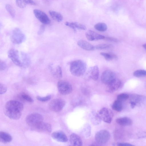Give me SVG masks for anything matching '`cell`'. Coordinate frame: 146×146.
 Segmentation results:
<instances>
[{"label": "cell", "instance_id": "36", "mask_svg": "<svg viewBox=\"0 0 146 146\" xmlns=\"http://www.w3.org/2000/svg\"><path fill=\"white\" fill-rule=\"evenodd\" d=\"M22 98L24 100L29 102L32 103L33 100L32 98L28 94H23L21 95Z\"/></svg>", "mask_w": 146, "mask_h": 146}, {"label": "cell", "instance_id": "21", "mask_svg": "<svg viewBox=\"0 0 146 146\" xmlns=\"http://www.w3.org/2000/svg\"><path fill=\"white\" fill-rule=\"evenodd\" d=\"M116 122L118 124L123 126H130L133 124L132 120L127 117L118 118L116 119Z\"/></svg>", "mask_w": 146, "mask_h": 146}, {"label": "cell", "instance_id": "1", "mask_svg": "<svg viewBox=\"0 0 146 146\" xmlns=\"http://www.w3.org/2000/svg\"><path fill=\"white\" fill-rule=\"evenodd\" d=\"M87 69L86 63L83 61L78 60L72 62L70 70L71 74L76 76H80L85 73Z\"/></svg>", "mask_w": 146, "mask_h": 146}, {"label": "cell", "instance_id": "3", "mask_svg": "<svg viewBox=\"0 0 146 146\" xmlns=\"http://www.w3.org/2000/svg\"><path fill=\"white\" fill-rule=\"evenodd\" d=\"M96 115L100 120L108 123H111L113 117V113L112 111L106 108L100 109Z\"/></svg>", "mask_w": 146, "mask_h": 146}, {"label": "cell", "instance_id": "17", "mask_svg": "<svg viewBox=\"0 0 146 146\" xmlns=\"http://www.w3.org/2000/svg\"><path fill=\"white\" fill-rule=\"evenodd\" d=\"M51 136L54 139L59 142L64 143L68 141L66 135L64 132L61 131L53 132Z\"/></svg>", "mask_w": 146, "mask_h": 146}, {"label": "cell", "instance_id": "34", "mask_svg": "<svg viewBox=\"0 0 146 146\" xmlns=\"http://www.w3.org/2000/svg\"><path fill=\"white\" fill-rule=\"evenodd\" d=\"M51 96L48 95L44 97L37 96L36 97L37 99L39 101L42 102H45L50 100L51 98Z\"/></svg>", "mask_w": 146, "mask_h": 146}, {"label": "cell", "instance_id": "23", "mask_svg": "<svg viewBox=\"0 0 146 146\" xmlns=\"http://www.w3.org/2000/svg\"><path fill=\"white\" fill-rule=\"evenodd\" d=\"M0 141L4 143L10 142L12 140L11 136L7 133L1 131L0 133Z\"/></svg>", "mask_w": 146, "mask_h": 146}, {"label": "cell", "instance_id": "24", "mask_svg": "<svg viewBox=\"0 0 146 146\" xmlns=\"http://www.w3.org/2000/svg\"><path fill=\"white\" fill-rule=\"evenodd\" d=\"M5 114L9 118L14 119H19L21 116L22 113L13 112L5 110Z\"/></svg>", "mask_w": 146, "mask_h": 146}, {"label": "cell", "instance_id": "42", "mask_svg": "<svg viewBox=\"0 0 146 146\" xmlns=\"http://www.w3.org/2000/svg\"><path fill=\"white\" fill-rule=\"evenodd\" d=\"M143 48L146 50V44H144L143 45Z\"/></svg>", "mask_w": 146, "mask_h": 146}, {"label": "cell", "instance_id": "16", "mask_svg": "<svg viewBox=\"0 0 146 146\" xmlns=\"http://www.w3.org/2000/svg\"><path fill=\"white\" fill-rule=\"evenodd\" d=\"M99 74V68L97 65L91 67L88 70L87 73L88 77L94 80H98Z\"/></svg>", "mask_w": 146, "mask_h": 146}, {"label": "cell", "instance_id": "19", "mask_svg": "<svg viewBox=\"0 0 146 146\" xmlns=\"http://www.w3.org/2000/svg\"><path fill=\"white\" fill-rule=\"evenodd\" d=\"M65 24L66 26L73 29L74 31H76V29L85 30L86 29L84 25L76 22H66Z\"/></svg>", "mask_w": 146, "mask_h": 146}, {"label": "cell", "instance_id": "41", "mask_svg": "<svg viewBox=\"0 0 146 146\" xmlns=\"http://www.w3.org/2000/svg\"><path fill=\"white\" fill-rule=\"evenodd\" d=\"M118 146H132L133 145L130 143H117Z\"/></svg>", "mask_w": 146, "mask_h": 146}, {"label": "cell", "instance_id": "4", "mask_svg": "<svg viewBox=\"0 0 146 146\" xmlns=\"http://www.w3.org/2000/svg\"><path fill=\"white\" fill-rule=\"evenodd\" d=\"M43 117L40 114L37 113H33L28 115L26 118L27 124L32 128L43 121Z\"/></svg>", "mask_w": 146, "mask_h": 146}, {"label": "cell", "instance_id": "9", "mask_svg": "<svg viewBox=\"0 0 146 146\" xmlns=\"http://www.w3.org/2000/svg\"><path fill=\"white\" fill-rule=\"evenodd\" d=\"M110 137L109 132L106 129L101 130L98 132L96 134L95 139L97 143L100 144L106 143Z\"/></svg>", "mask_w": 146, "mask_h": 146}, {"label": "cell", "instance_id": "27", "mask_svg": "<svg viewBox=\"0 0 146 146\" xmlns=\"http://www.w3.org/2000/svg\"><path fill=\"white\" fill-rule=\"evenodd\" d=\"M122 102L118 100L115 101L112 105V108L113 110L120 112L123 109V105Z\"/></svg>", "mask_w": 146, "mask_h": 146}, {"label": "cell", "instance_id": "18", "mask_svg": "<svg viewBox=\"0 0 146 146\" xmlns=\"http://www.w3.org/2000/svg\"><path fill=\"white\" fill-rule=\"evenodd\" d=\"M70 143L72 145L80 146L82 145L81 138L75 133H72L70 135Z\"/></svg>", "mask_w": 146, "mask_h": 146}, {"label": "cell", "instance_id": "7", "mask_svg": "<svg viewBox=\"0 0 146 146\" xmlns=\"http://www.w3.org/2000/svg\"><path fill=\"white\" fill-rule=\"evenodd\" d=\"M65 104V101L62 99H54L50 102L48 104V107L52 111L58 112L61 111L63 109Z\"/></svg>", "mask_w": 146, "mask_h": 146}, {"label": "cell", "instance_id": "33", "mask_svg": "<svg viewBox=\"0 0 146 146\" xmlns=\"http://www.w3.org/2000/svg\"><path fill=\"white\" fill-rule=\"evenodd\" d=\"M112 47V46L110 44H101L96 46L95 48L98 50H102L108 49Z\"/></svg>", "mask_w": 146, "mask_h": 146}, {"label": "cell", "instance_id": "14", "mask_svg": "<svg viewBox=\"0 0 146 146\" xmlns=\"http://www.w3.org/2000/svg\"><path fill=\"white\" fill-rule=\"evenodd\" d=\"M121 82L119 79L116 78L107 85L106 90L108 92L112 93L118 90L121 86Z\"/></svg>", "mask_w": 146, "mask_h": 146}, {"label": "cell", "instance_id": "12", "mask_svg": "<svg viewBox=\"0 0 146 146\" xmlns=\"http://www.w3.org/2000/svg\"><path fill=\"white\" fill-rule=\"evenodd\" d=\"M34 14L38 19L44 24H48L51 21L47 15L43 11L39 9H35L33 10Z\"/></svg>", "mask_w": 146, "mask_h": 146}, {"label": "cell", "instance_id": "32", "mask_svg": "<svg viewBox=\"0 0 146 146\" xmlns=\"http://www.w3.org/2000/svg\"><path fill=\"white\" fill-rule=\"evenodd\" d=\"M129 97V96L128 94L123 93L117 95V100L122 102L127 100Z\"/></svg>", "mask_w": 146, "mask_h": 146}, {"label": "cell", "instance_id": "22", "mask_svg": "<svg viewBox=\"0 0 146 146\" xmlns=\"http://www.w3.org/2000/svg\"><path fill=\"white\" fill-rule=\"evenodd\" d=\"M17 7L21 8H24L27 4L35 5L36 3L33 0H16Z\"/></svg>", "mask_w": 146, "mask_h": 146}, {"label": "cell", "instance_id": "5", "mask_svg": "<svg viewBox=\"0 0 146 146\" xmlns=\"http://www.w3.org/2000/svg\"><path fill=\"white\" fill-rule=\"evenodd\" d=\"M129 98L130 106L132 108L146 103V96L144 95L133 94Z\"/></svg>", "mask_w": 146, "mask_h": 146}, {"label": "cell", "instance_id": "31", "mask_svg": "<svg viewBox=\"0 0 146 146\" xmlns=\"http://www.w3.org/2000/svg\"><path fill=\"white\" fill-rule=\"evenodd\" d=\"M5 8L11 16L14 18L15 16V12L13 7L9 4H7L5 5Z\"/></svg>", "mask_w": 146, "mask_h": 146}, {"label": "cell", "instance_id": "11", "mask_svg": "<svg viewBox=\"0 0 146 146\" xmlns=\"http://www.w3.org/2000/svg\"><path fill=\"white\" fill-rule=\"evenodd\" d=\"M8 56L13 63L16 65L21 67L23 66L22 62L19 59L18 51L14 49H11L8 52Z\"/></svg>", "mask_w": 146, "mask_h": 146}, {"label": "cell", "instance_id": "29", "mask_svg": "<svg viewBox=\"0 0 146 146\" xmlns=\"http://www.w3.org/2000/svg\"><path fill=\"white\" fill-rule=\"evenodd\" d=\"M94 27L96 30L101 32L105 31L107 29L106 24L103 23H99L96 24Z\"/></svg>", "mask_w": 146, "mask_h": 146}, {"label": "cell", "instance_id": "6", "mask_svg": "<svg viewBox=\"0 0 146 146\" xmlns=\"http://www.w3.org/2000/svg\"><path fill=\"white\" fill-rule=\"evenodd\" d=\"M11 39L13 44H19L25 40L26 37L21 30L17 28L13 31Z\"/></svg>", "mask_w": 146, "mask_h": 146}, {"label": "cell", "instance_id": "35", "mask_svg": "<svg viewBox=\"0 0 146 146\" xmlns=\"http://www.w3.org/2000/svg\"><path fill=\"white\" fill-rule=\"evenodd\" d=\"M56 76L58 78H61L62 76V72L61 67L58 66L56 68V72L55 73Z\"/></svg>", "mask_w": 146, "mask_h": 146}, {"label": "cell", "instance_id": "39", "mask_svg": "<svg viewBox=\"0 0 146 146\" xmlns=\"http://www.w3.org/2000/svg\"><path fill=\"white\" fill-rule=\"evenodd\" d=\"M6 67V64L3 61H0V70L1 71L4 70Z\"/></svg>", "mask_w": 146, "mask_h": 146}, {"label": "cell", "instance_id": "8", "mask_svg": "<svg viewBox=\"0 0 146 146\" xmlns=\"http://www.w3.org/2000/svg\"><path fill=\"white\" fill-rule=\"evenodd\" d=\"M57 88L59 92L63 95L70 94L72 91V88L71 84L65 80H60L57 83Z\"/></svg>", "mask_w": 146, "mask_h": 146}, {"label": "cell", "instance_id": "20", "mask_svg": "<svg viewBox=\"0 0 146 146\" xmlns=\"http://www.w3.org/2000/svg\"><path fill=\"white\" fill-rule=\"evenodd\" d=\"M77 44L80 47L87 51H92L95 48L93 45L84 40H80L77 42Z\"/></svg>", "mask_w": 146, "mask_h": 146}, {"label": "cell", "instance_id": "30", "mask_svg": "<svg viewBox=\"0 0 146 146\" xmlns=\"http://www.w3.org/2000/svg\"><path fill=\"white\" fill-rule=\"evenodd\" d=\"M133 75L137 77L146 76V70H136L133 73Z\"/></svg>", "mask_w": 146, "mask_h": 146}, {"label": "cell", "instance_id": "13", "mask_svg": "<svg viewBox=\"0 0 146 146\" xmlns=\"http://www.w3.org/2000/svg\"><path fill=\"white\" fill-rule=\"evenodd\" d=\"M33 128L39 131L47 133H50L52 131L50 124L43 121L39 123Z\"/></svg>", "mask_w": 146, "mask_h": 146}, {"label": "cell", "instance_id": "37", "mask_svg": "<svg viewBox=\"0 0 146 146\" xmlns=\"http://www.w3.org/2000/svg\"><path fill=\"white\" fill-rule=\"evenodd\" d=\"M7 90L6 86L4 84H0V94H1L5 93Z\"/></svg>", "mask_w": 146, "mask_h": 146}, {"label": "cell", "instance_id": "10", "mask_svg": "<svg viewBox=\"0 0 146 146\" xmlns=\"http://www.w3.org/2000/svg\"><path fill=\"white\" fill-rule=\"evenodd\" d=\"M115 73L110 70H106L102 73L101 76L102 82L107 85L116 79Z\"/></svg>", "mask_w": 146, "mask_h": 146}, {"label": "cell", "instance_id": "26", "mask_svg": "<svg viewBox=\"0 0 146 146\" xmlns=\"http://www.w3.org/2000/svg\"><path fill=\"white\" fill-rule=\"evenodd\" d=\"M21 54L23 66L28 67L31 63L30 59L29 56L27 54L23 52H21Z\"/></svg>", "mask_w": 146, "mask_h": 146}, {"label": "cell", "instance_id": "15", "mask_svg": "<svg viewBox=\"0 0 146 146\" xmlns=\"http://www.w3.org/2000/svg\"><path fill=\"white\" fill-rule=\"evenodd\" d=\"M86 38L90 41H94L104 39L105 36L91 30L87 31L85 34Z\"/></svg>", "mask_w": 146, "mask_h": 146}, {"label": "cell", "instance_id": "40", "mask_svg": "<svg viewBox=\"0 0 146 146\" xmlns=\"http://www.w3.org/2000/svg\"><path fill=\"white\" fill-rule=\"evenodd\" d=\"M104 39L113 42H118V40L114 38L110 37H105Z\"/></svg>", "mask_w": 146, "mask_h": 146}, {"label": "cell", "instance_id": "28", "mask_svg": "<svg viewBox=\"0 0 146 146\" xmlns=\"http://www.w3.org/2000/svg\"><path fill=\"white\" fill-rule=\"evenodd\" d=\"M100 54L101 55L103 56L106 60H116L117 58L116 55L111 53L101 52Z\"/></svg>", "mask_w": 146, "mask_h": 146}, {"label": "cell", "instance_id": "38", "mask_svg": "<svg viewBox=\"0 0 146 146\" xmlns=\"http://www.w3.org/2000/svg\"><path fill=\"white\" fill-rule=\"evenodd\" d=\"M45 27L44 25H42L40 26L38 32V35H41L44 31Z\"/></svg>", "mask_w": 146, "mask_h": 146}, {"label": "cell", "instance_id": "2", "mask_svg": "<svg viewBox=\"0 0 146 146\" xmlns=\"http://www.w3.org/2000/svg\"><path fill=\"white\" fill-rule=\"evenodd\" d=\"M23 104L19 101L11 100L7 102L5 105V110L9 111L22 113L23 109Z\"/></svg>", "mask_w": 146, "mask_h": 146}, {"label": "cell", "instance_id": "25", "mask_svg": "<svg viewBox=\"0 0 146 146\" xmlns=\"http://www.w3.org/2000/svg\"><path fill=\"white\" fill-rule=\"evenodd\" d=\"M49 13L52 18L58 22H60L63 20V16L58 12L54 11H49Z\"/></svg>", "mask_w": 146, "mask_h": 146}]
</instances>
